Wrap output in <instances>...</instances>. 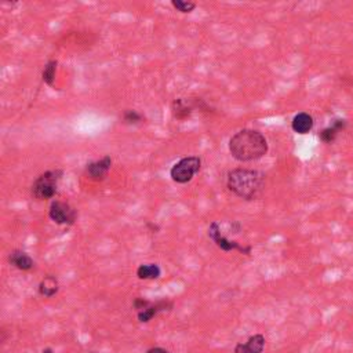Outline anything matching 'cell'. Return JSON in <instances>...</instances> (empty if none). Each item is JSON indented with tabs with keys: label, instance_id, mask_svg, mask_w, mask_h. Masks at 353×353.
I'll use <instances>...</instances> for the list:
<instances>
[{
	"label": "cell",
	"instance_id": "11",
	"mask_svg": "<svg viewBox=\"0 0 353 353\" xmlns=\"http://www.w3.org/2000/svg\"><path fill=\"white\" fill-rule=\"evenodd\" d=\"M160 275H162V269L156 263H144V265H140L137 269V276L141 280L157 279V278H160Z\"/></svg>",
	"mask_w": 353,
	"mask_h": 353
},
{
	"label": "cell",
	"instance_id": "2",
	"mask_svg": "<svg viewBox=\"0 0 353 353\" xmlns=\"http://www.w3.org/2000/svg\"><path fill=\"white\" fill-rule=\"evenodd\" d=\"M226 186L233 195L244 200H255L265 188V174L258 170L236 168L228 173Z\"/></svg>",
	"mask_w": 353,
	"mask_h": 353
},
{
	"label": "cell",
	"instance_id": "10",
	"mask_svg": "<svg viewBox=\"0 0 353 353\" xmlns=\"http://www.w3.org/2000/svg\"><path fill=\"white\" fill-rule=\"evenodd\" d=\"M10 262L16 266L17 269L19 271H31L33 268V260L29 255L21 251V250H14L11 254H10Z\"/></svg>",
	"mask_w": 353,
	"mask_h": 353
},
{
	"label": "cell",
	"instance_id": "17",
	"mask_svg": "<svg viewBox=\"0 0 353 353\" xmlns=\"http://www.w3.org/2000/svg\"><path fill=\"white\" fill-rule=\"evenodd\" d=\"M171 4H173V7L177 11L184 13V14L192 13L196 8V3H193V1H185V0H171Z\"/></svg>",
	"mask_w": 353,
	"mask_h": 353
},
{
	"label": "cell",
	"instance_id": "8",
	"mask_svg": "<svg viewBox=\"0 0 353 353\" xmlns=\"http://www.w3.org/2000/svg\"><path fill=\"white\" fill-rule=\"evenodd\" d=\"M346 126H348V122L344 119H334L329 127L321 130L320 134H319V138L324 144H333L334 141L337 140L338 134L345 130Z\"/></svg>",
	"mask_w": 353,
	"mask_h": 353
},
{
	"label": "cell",
	"instance_id": "3",
	"mask_svg": "<svg viewBox=\"0 0 353 353\" xmlns=\"http://www.w3.org/2000/svg\"><path fill=\"white\" fill-rule=\"evenodd\" d=\"M64 175L62 170H49L40 174L32 185V195L37 200H47L57 193L58 182Z\"/></svg>",
	"mask_w": 353,
	"mask_h": 353
},
{
	"label": "cell",
	"instance_id": "6",
	"mask_svg": "<svg viewBox=\"0 0 353 353\" xmlns=\"http://www.w3.org/2000/svg\"><path fill=\"white\" fill-rule=\"evenodd\" d=\"M49 215L58 225H72L76 221V210L71 204L59 200L51 203Z\"/></svg>",
	"mask_w": 353,
	"mask_h": 353
},
{
	"label": "cell",
	"instance_id": "20",
	"mask_svg": "<svg viewBox=\"0 0 353 353\" xmlns=\"http://www.w3.org/2000/svg\"><path fill=\"white\" fill-rule=\"evenodd\" d=\"M147 353H170L168 351H166L163 348H152V349H149Z\"/></svg>",
	"mask_w": 353,
	"mask_h": 353
},
{
	"label": "cell",
	"instance_id": "13",
	"mask_svg": "<svg viewBox=\"0 0 353 353\" xmlns=\"http://www.w3.org/2000/svg\"><path fill=\"white\" fill-rule=\"evenodd\" d=\"M171 111H173V115L177 120H185L192 113V108L189 107L184 98L175 99L173 105H171Z\"/></svg>",
	"mask_w": 353,
	"mask_h": 353
},
{
	"label": "cell",
	"instance_id": "1",
	"mask_svg": "<svg viewBox=\"0 0 353 353\" xmlns=\"http://www.w3.org/2000/svg\"><path fill=\"white\" fill-rule=\"evenodd\" d=\"M268 141L262 132L244 129L238 131L229 140V152L238 162H254L268 153Z\"/></svg>",
	"mask_w": 353,
	"mask_h": 353
},
{
	"label": "cell",
	"instance_id": "14",
	"mask_svg": "<svg viewBox=\"0 0 353 353\" xmlns=\"http://www.w3.org/2000/svg\"><path fill=\"white\" fill-rule=\"evenodd\" d=\"M58 280L53 276H47L44 279L41 280L40 284H39V293H40L43 297H50L56 296L58 293Z\"/></svg>",
	"mask_w": 353,
	"mask_h": 353
},
{
	"label": "cell",
	"instance_id": "12",
	"mask_svg": "<svg viewBox=\"0 0 353 353\" xmlns=\"http://www.w3.org/2000/svg\"><path fill=\"white\" fill-rule=\"evenodd\" d=\"M167 305H171V304H167V302H157V304H149V306H147L144 311H141L138 312V320L141 323H147V321L152 320L155 316L157 315V312H160V311H165L166 308H167Z\"/></svg>",
	"mask_w": 353,
	"mask_h": 353
},
{
	"label": "cell",
	"instance_id": "7",
	"mask_svg": "<svg viewBox=\"0 0 353 353\" xmlns=\"http://www.w3.org/2000/svg\"><path fill=\"white\" fill-rule=\"evenodd\" d=\"M111 166H112L111 156H104L99 160L89 163L86 167V174L93 181H104L107 178L109 170H111Z\"/></svg>",
	"mask_w": 353,
	"mask_h": 353
},
{
	"label": "cell",
	"instance_id": "9",
	"mask_svg": "<svg viewBox=\"0 0 353 353\" xmlns=\"http://www.w3.org/2000/svg\"><path fill=\"white\" fill-rule=\"evenodd\" d=\"M315 122H313V117L306 112H299L293 117V122H291V129L293 131L297 134H301L305 135L309 131H312Z\"/></svg>",
	"mask_w": 353,
	"mask_h": 353
},
{
	"label": "cell",
	"instance_id": "4",
	"mask_svg": "<svg viewBox=\"0 0 353 353\" xmlns=\"http://www.w3.org/2000/svg\"><path fill=\"white\" fill-rule=\"evenodd\" d=\"M202 159L199 156L182 157L170 170V177L177 184H188L200 171Z\"/></svg>",
	"mask_w": 353,
	"mask_h": 353
},
{
	"label": "cell",
	"instance_id": "5",
	"mask_svg": "<svg viewBox=\"0 0 353 353\" xmlns=\"http://www.w3.org/2000/svg\"><path fill=\"white\" fill-rule=\"evenodd\" d=\"M208 238L213 240L214 243L217 244V247H220L222 251H233V250H238L243 254H250L251 253V247L247 246L243 247L239 244L238 242L235 240H229L225 236H222L221 228L218 225V222H211L210 226H208Z\"/></svg>",
	"mask_w": 353,
	"mask_h": 353
},
{
	"label": "cell",
	"instance_id": "16",
	"mask_svg": "<svg viewBox=\"0 0 353 353\" xmlns=\"http://www.w3.org/2000/svg\"><path fill=\"white\" fill-rule=\"evenodd\" d=\"M246 346L251 353H261L263 351V346H265V338L261 334L253 335L247 341Z\"/></svg>",
	"mask_w": 353,
	"mask_h": 353
},
{
	"label": "cell",
	"instance_id": "15",
	"mask_svg": "<svg viewBox=\"0 0 353 353\" xmlns=\"http://www.w3.org/2000/svg\"><path fill=\"white\" fill-rule=\"evenodd\" d=\"M56 71H57V61H56V59H51V61H49V62L46 64L44 69H43V74H41L43 82L46 83L47 86H53V84H54Z\"/></svg>",
	"mask_w": 353,
	"mask_h": 353
},
{
	"label": "cell",
	"instance_id": "19",
	"mask_svg": "<svg viewBox=\"0 0 353 353\" xmlns=\"http://www.w3.org/2000/svg\"><path fill=\"white\" fill-rule=\"evenodd\" d=\"M235 353H251V352L247 349L246 344H239V345L235 348Z\"/></svg>",
	"mask_w": 353,
	"mask_h": 353
},
{
	"label": "cell",
	"instance_id": "21",
	"mask_svg": "<svg viewBox=\"0 0 353 353\" xmlns=\"http://www.w3.org/2000/svg\"><path fill=\"white\" fill-rule=\"evenodd\" d=\"M43 353H54V352H53V349L47 348V349H44V351H43Z\"/></svg>",
	"mask_w": 353,
	"mask_h": 353
},
{
	"label": "cell",
	"instance_id": "18",
	"mask_svg": "<svg viewBox=\"0 0 353 353\" xmlns=\"http://www.w3.org/2000/svg\"><path fill=\"white\" fill-rule=\"evenodd\" d=\"M123 120L124 123L127 124H137L140 123L142 120V115H140L137 111H131V109H127L123 113Z\"/></svg>",
	"mask_w": 353,
	"mask_h": 353
}]
</instances>
